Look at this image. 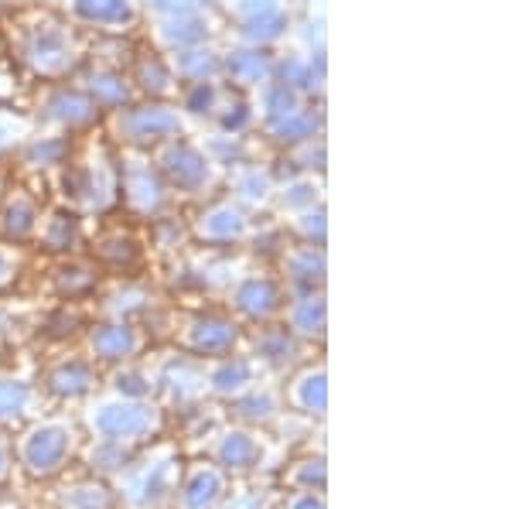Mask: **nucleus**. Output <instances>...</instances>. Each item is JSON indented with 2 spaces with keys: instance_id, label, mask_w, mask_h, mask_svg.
<instances>
[{
  "instance_id": "09e8293b",
  "label": "nucleus",
  "mask_w": 512,
  "mask_h": 509,
  "mask_svg": "<svg viewBox=\"0 0 512 509\" xmlns=\"http://www.w3.org/2000/svg\"><path fill=\"white\" fill-rule=\"evenodd\" d=\"M315 202H318V195H315V182H311V178H304V182H291L284 192H280V209H287V212L311 209Z\"/></svg>"
},
{
  "instance_id": "9d476101",
  "label": "nucleus",
  "mask_w": 512,
  "mask_h": 509,
  "mask_svg": "<svg viewBox=\"0 0 512 509\" xmlns=\"http://www.w3.org/2000/svg\"><path fill=\"white\" fill-rule=\"evenodd\" d=\"M113 127H117V137L127 147L151 151V147L171 141V137H185V113L168 100L127 103L113 110Z\"/></svg>"
},
{
  "instance_id": "37998d69",
  "label": "nucleus",
  "mask_w": 512,
  "mask_h": 509,
  "mask_svg": "<svg viewBox=\"0 0 512 509\" xmlns=\"http://www.w3.org/2000/svg\"><path fill=\"white\" fill-rule=\"evenodd\" d=\"M24 270H28V250H24L21 243L0 240V298L18 287Z\"/></svg>"
},
{
  "instance_id": "c756f323",
  "label": "nucleus",
  "mask_w": 512,
  "mask_h": 509,
  "mask_svg": "<svg viewBox=\"0 0 512 509\" xmlns=\"http://www.w3.org/2000/svg\"><path fill=\"white\" fill-rule=\"evenodd\" d=\"M130 86L147 93L151 100H171V96H178V76L171 69V59H164L161 52H144L134 62Z\"/></svg>"
},
{
  "instance_id": "e433bc0d",
  "label": "nucleus",
  "mask_w": 512,
  "mask_h": 509,
  "mask_svg": "<svg viewBox=\"0 0 512 509\" xmlns=\"http://www.w3.org/2000/svg\"><path fill=\"white\" fill-rule=\"evenodd\" d=\"M171 69H175L178 79L185 82H216L222 76V55L216 48H205V45H192V48H181V52H171Z\"/></svg>"
},
{
  "instance_id": "5701e85b",
  "label": "nucleus",
  "mask_w": 512,
  "mask_h": 509,
  "mask_svg": "<svg viewBox=\"0 0 512 509\" xmlns=\"http://www.w3.org/2000/svg\"><path fill=\"white\" fill-rule=\"evenodd\" d=\"M277 277L287 291H325V246L294 243L277 253Z\"/></svg>"
},
{
  "instance_id": "f03ea898",
  "label": "nucleus",
  "mask_w": 512,
  "mask_h": 509,
  "mask_svg": "<svg viewBox=\"0 0 512 509\" xmlns=\"http://www.w3.org/2000/svg\"><path fill=\"white\" fill-rule=\"evenodd\" d=\"M185 465V451L171 438H154L140 445L120 472L110 475L120 509H171Z\"/></svg>"
},
{
  "instance_id": "5fc2aeb1",
  "label": "nucleus",
  "mask_w": 512,
  "mask_h": 509,
  "mask_svg": "<svg viewBox=\"0 0 512 509\" xmlns=\"http://www.w3.org/2000/svg\"><path fill=\"white\" fill-rule=\"evenodd\" d=\"M14 93H18V82H14L11 72H0V103H7Z\"/></svg>"
},
{
  "instance_id": "f704fd0d",
  "label": "nucleus",
  "mask_w": 512,
  "mask_h": 509,
  "mask_svg": "<svg viewBox=\"0 0 512 509\" xmlns=\"http://www.w3.org/2000/svg\"><path fill=\"white\" fill-rule=\"evenodd\" d=\"M209 38V21L205 14H171L158 24V41L164 52H181V48H192L202 45Z\"/></svg>"
},
{
  "instance_id": "6ab92c4d",
  "label": "nucleus",
  "mask_w": 512,
  "mask_h": 509,
  "mask_svg": "<svg viewBox=\"0 0 512 509\" xmlns=\"http://www.w3.org/2000/svg\"><path fill=\"white\" fill-rule=\"evenodd\" d=\"M38 120H48L62 130H86L99 123L103 110L96 106L93 96L82 86H62V82H48L45 93L38 96Z\"/></svg>"
},
{
  "instance_id": "bb28decb",
  "label": "nucleus",
  "mask_w": 512,
  "mask_h": 509,
  "mask_svg": "<svg viewBox=\"0 0 512 509\" xmlns=\"http://www.w3.org/2000/svg\"><path fill=\"white\" fill-rule=\"evenodd\" d=\"M76 24L99 31H130L137 24L134 0H69Z\"/></svg>"
},
{
  "instance_id": "c85d7f7f",
  "label": "nucleus",
  "mask_w": 512,
  "mask_h": 509,
  "mask_svg": "<svg viewBox=\"0 0 512 509\" xmlns=\"http://www.w3.org/2000/svg\"><path fill=\"white\" fill-rule=\"evenodd\" d=\"M222 76H229L236 89L263 86V82H270V76H274V59H270L267 48L243 45L222 59Z\"/></svg>"
},
{
  "instance_id": "79ce46f5",
  "label": "nucleus",
  "mask_w": 512,
  "mask_h": 509,
  "mask_svg": "<svg viewBox=\"0 0 512 509\" xmlns=\"http://www.w3.org/2000/svg\"><path fill=\"white\" fill-rule=\"evenodd\" d=\"M222 103V93L216 82H185L181 93V113H195V117H212Z\"/></svg>"
},
{
  "instance_id": "1a4fd4ad",
  "label": "nucleus",
  "mask_w": 512,
  "mask_h": 509,
  "mask_svg": "<svg viewBox=\"0 0 512 509\" xmlns=\"http://www.w3.org/2000/svg\"><path fill=\"white\" fill-rule=\"evenodd\" d=\"M120 202L127 205L130 216L137 219H164L171 209V188L154 168L151 151L127 147L120 154Z\"/></svg>"
},
{
  "instance_id": "3c124183",
  "label": "nucleus",
  "mask_w": 512,
  "mask_h": 509,
  "mask_svg": "<svg viewBox=\"0 0 512 509\" xmlns=\"http://www.w3.org/2000/svg\"><path fill=\"white\" fill-rule=\"evenodd\" d=\"M14 469H18V462H14V434L0 431V489L11 486Z\"/></svg>"
},
{
  "instance_id": "72a5a7b5",
  "label": "nucleus",
  "mask_w": 512,
  "mask_h": 509,
  "mask_svg": "<svg viewBox=\"0 0 512 509\" xmlns=\"http://www.w3.org/2000/svg\"><path fill=\"white\" fill-rule=\"evenodd\" d=\"M280 496H284V489L277 482L263 479V475H256V479H233V486H229L216 509H277Z\"/></svg>"
},
{
  "instance_id": "c9c22d12",
  "label": "nucleus",
  "mask_w": 512,
  "mask_h": 509,
  "mask_svg": "<svg viewBox=\"0 0 512 509\" xmlns=\"http://www.w3.org/2000/svg\"><path fill=\"white\" fill-rule=\"evenodd\" d=\"M103 387L120 397H134V400H158V387H154V373L144 359L134 363L113 366L110 376H103Z\"/></svg>"
},
{
  "instance_id": "ddd939ff",
  "label": "nucleus",
  "mask_w": 512,
  "mask_h": 509,
  "mask_svg": "<svg viewBox=\"0 0 512 509\" xmlns=\"http://www.w3.org/2000/svg\"><path fill=\"white\" fill-rule=\"evenodd\" d=\"M168 359L161 363H151L154 373V387H158V400L164 407L175 404V407H198L202 400H209V387H205V359L188 356L181 349L164 352Z\"/></svg>"
},
{
  "instance_id": "864d4df0",
  "label": "nucleus",
  "mask_w": 512,
  "mask_h": 509,
  "mask_svg": "<svg viewBox=\"0 0 512 509\" xmlns=\"http://www.w3.org/2000/svg\"><path fill=\"white\" fill-rule=\"evenodd\" d=\"M11 328H14L11 311L0 305V352H4V349H7V342H11Z\"/></svg>"
},
{
  "instance_id": "2f4dec72",
  "label": "nucleus",
  "mask_w": 512,
  "mask_h": 509,
  "mask_svg": "<svg viewBox=\"0 0 512 509\" xmlns=\"http://www.w3.org/2000/svg\"><path fill=\"white\" fill-rule=\"evenodd\" d=\"M82 89L93 96L99 110H110V113L127 106L137 93V89L130 86V76H123L120 69H110V65H99L96 72L82 76Z\"/></svg>"
},
{
  "instance_id": "4468645a",
  "label": "nucleus",
  "mask_w": 512,
  "mask_h": 509,
  "mask_svg": "<svg viewBox=\"0 0 512 509\" xmlns=\"http://www.w3.org/2000/svg\"><path fill=\"white\" fill-rule=\"evenodd\" d=\"M280 393H284V407L291 410L294 417H304L311 424H325L328 414V369L325 359H304L291 369L284 383H280Z\"/></svg>"
},
{
  "instance_id": "dca6fc26",
  "label": "nucleus",
  "mask_w": 512,
  "mask_h": 509,
  "mask_svg": "<svg viewBox=\"0 0 512 509\" xmlns=\"http://www.w3.org/2000/svg\"><path fill=\"white\" fill-rule=\"evenodd\" d=\"M188 233H192L202 246L222 250V246H239V243L250 240L253 223L236 199H212L209 205L198 209V216L192 219V229H188Z\"/></svg>"
},
{
  "instance_id": "a19ab883",
  "label": "nucleus",
  "mask_w": 512,
  "mask_h": 509,
  "mask_svg": "<svg viewBox=\"0 0 512 509\" xmlns=\"http://www.w3.org/2000/svg\"><path fill=\"white\" fill-rule=\"evenodd\" d=\"M277 82H284L287 89H294L297 96L308 93L311 82H315V65L308 59H301V55H287V59H274V76Z\"/></svg>"
},
{
  "instance_id": "9b49d317",
  "label": "nucleus",
  "mask_w": 512,
  "mask_h": 509,
  "mask_svg": "<svg viewBox=\"0 0 512 509\" xmlns=\"http://www.w3.org/2000/svg\"><path fill=\"white\" fill-rule=\"evenodd\" d=\"M147 342L151 335L144 332V325L130 322V318H96L82 332V352L96 366H123L144 359Z\"/></svg>"
},
{
  "instance_id": "f257e3e1",
  "label": "nucleus",
  "mask_w": 512,
  "mask_h": 509,
  "mask_svg": "<svg viewBox=\"0 0 512 509\" xmlns=\"http://www.w3.org/2000/svg\"><path fill=\"white\" fill-rule=\"evenodd\" d=\"M11 28V38L4 35L7 52L18 55V62L31 76L62 82L79 69L82 52H86L79 38V24L65 21L52 11H31L11 21Z\"/></svg>"
},
{
  "instance_id": "393cba45",
  "label": "nucleus",
  "mask_w": 512,
  "mask_h": 509,
  "mask_svg": "<svg viewBox=\"0 0 512 509\" xmlns=\"http://www.w3.org/2000/svg\"><path fill=\"white\" fill-rule=\"evenodd\" d=\"M260 332L256 335H246V352H253L267 373H291L297 363H304V342H297L291 332H287L280 322H270V325H256Z\"/></svg>"
},
{
  "instance_id": "423d86ee",
  "label": "nucleus",
  "mask_w": 512,
  "mask_h": 509,
  "mask_svg": "<svg viewBox=\"0 0 512 509\" xmlns=\"http://www.w3.org/2000/svg\"><path fill=\"white\" fill-rule=\"evenodd\" d=\"M65 202L79 216L106 212L120 202V161L106 147H93L86 158L72 161L62 175Z\"/></svg>"
},
{
  "instance_id": "473e14b6",
  "label": "nucleus",
  "mask_w": 512,
  "mask_h": 509,
  "mask_svg": "<svg viewBox=\"0 0 512 509\" xmlns=\"http://www.w3.org/2000/svg\"><path fill=\"white\" fill-rule=\"evenodd\" d=\"M280 489H315L325 492L328 489V458L325 451H304V455L284 462V469L277 475Z\"/></svg>"
},
{
  "instance_id": "0eeeda50",
  "label": "nucleus",
  "mask_w": 512,
  "mask_h": 509,
  "mask_svg": "<svg viewBox=\"0 0 512 509\" xmlns=\"http://www.w3.org/2000/svg\"><path fill=\"white\" fill-rule=\"evenodd\" d=\"M175 349L198 359H219L246 346V325L229 311H192L175 318Z\"/></svg>"
},
{
  "instance_id": "2eb2a0df",
  "label": "nucleus",
  "mask_w": 512,
  "mask_h": 509,
  "mask_svg": "<svg viewBox=\"0 0 512 509\" xmlns=\"http://www.w3.org/2000/svg\"><path fill=\"white\" fill-rule=\"evenodd\" d=\"M38 387L48 400H62V404H72V400H86L103 387V373L86 352L79 356H62L55 363H48L38 376Z\"/></svg>"
},
{
  "instance_id": "4be33fe9",
  "label": "nucleus",
  "mask_w": 512,
  "mask_h": 509,
  "mask_svg": "<svg viewBox=\"0 0 512 509\" xmlns=\"http://www.w3.org/2000/svg\"><path fill=\"white\" fill-rule=\"evenodd\" d=\"M284 393H280V383L274 376L260 380L256 387L246 393H239L236 400H229V421L246 424V428H277V421L284 417Z\"/></svg>"
},
{
  "instance_id": "f3484780",
  "label": "nucleus",
  "mask_w": 512,
  "mask_h": 509,
  "mask_svg": "<svg viewBox=\"0 0 512 509\" xmlns=\"http://www.w3.org/2000/svg\"><path fill=\"white\" fill-rule=\"evenodd\" d=\"M267 366L253 356V352L239 349V352H229V356H219V359H205V387H209V400H236L239 393H246L250 387H256L260 380H267Z\"/></svg>"
},
{
  "instance_id": "b1692460",
  "label": "nucleus",
  "mask_w": 512,
  "mask_h": 509,
  "mask_svg": "<svg viewBox=\"0 0 512 509\" xmlns=\"http://www.w3.org/2000/svg\"><path fill=\"white\" fill-rule=\"evenodd\" d=\"M52 506L55 509H120L117 489L110 486V479L93 472L82 475H59L52 486Z\"/></svg>"
},
{
  "instance_id": "20e7f679",
  "label": "nucleus",
  "mask_w": 512,
  "mask_h": 509,
  "mask_svg": "<svg viewBox=\"0 0 512 509\" xmlns=\"http://www.w3.org/2000/svg\"><path fill=\"white\" fill-rule=\"evenodd\" d=\"M86 441L79 417L69 414H41L18 428L14 438V462L31 482H55L76 465L79 448Z\"/></svg>"
},
{
  "instance_id": "ea45409f",
  "label": "nucleus",
  "mask_w": 512,
  "mask_h": 509,
  "mask_svg": "<svg viewBox=\"0 0 512 509\" xmlns=\"http://www.w3.org/2000/svg\"><path fill=\"white\" fill-rule=\"evenodd\" d=\"M315 130H318V117L308 110V106H297V110L287 113V117L267 123L270 141H277L284 147H297V144L315 141Z\"/></svg>"
},
{
  "instance_id": "39448f33",
  "label": "nucleus",
  "mask_w": 512,
  "mask_h": 509,
  "mask_svg": "<svg viewBox=\"0 0 512 509\" xmlns=\"http://www.w3.org/2000/svg\"><path fill=\"white\" fill-rule=\"evenodd\" d=\"M287 445L274 438L263 428H246V424H219L205 434L202 455L209 462H216L229 479H256V475H267L270 469L284 465Z\"/></svg>"
},
{
  "instance_id": "c03bdc74",
  "label": "nucleus",
  "mask_w": 512,
  "mask_h": 509,
  "mask_svg": "<svg viewBox=\"0 0 512 509\" xmlns=\"http://www.w3.org/2000/svg\"><path fill=\"white\" fill-rule=\"evenodd\" d=\"M236 195L233 199L239 205H246V202H267L270 195H274V182H270V175L267 171H260V168H243L236 175Z\"/></svg>"
},
{
  "instance_id": "603ef678",
  "label": "nucleus",
  "mask_w": 512,
  "mask_h": 509,
  "mask_svg": "<svg viewBox=\"0 0 512 509\" xmlns=\"http://www.w3.org/2000/svg\"><path fill=\"white\" fill-rule=\"evenodd\" d=\"M154 7L171 18V14H198L202 11V0H154Z\"/></svg>"
},
{
  "instance_id": "a211bd4d",
  "label": "nucleus",
  "mask_w": 512,
  "mask_h": 509,
  "mask_svg": "<svg viewBox=\"0 0 512 509\" xmlns=\"http://www.w3.org/2000/svg\"><path fill=\"white\" fill-rule=\"evenodd\" d=\"M229 486H233V479L216 462H209L205 455L185 458L171 509H216Z\"/></svg>"
},
{
  "instance_id": "cd10ccee",
  "label": "nucleus",
  "mask_w": 512,
  "mask_h": 509,
  "mask_svg": "<svg viewBox=\"0 0 512 509\" xmlns=\"http://www.w3.org/2000/svg\"><path fill=\"white\" fill-rule=\"evenodd\" d=\"M35 243L45 253H65L69 257L72 250H79L82 243V216L69 205L52 212H41V223L35 229Z\"/></svg>"
},
{
  "instance_id": "49530a36",
  "label": "nucleus",
  "mask_w": 512,
  "mask_h": 509,
  "mask_svg": "<svg viewBox=\"0 0 512 509\" xmlns=\"http://www.w3.org/2000/svg\"><path fill=\"white\" fill-rule=\"evenodd\" d=\"M291 229L297 233L301 243H315V246H325V209H301V212H291Z\"/></svg>"
},
{
  "instance_id": "a18cd8bd",
  "label": "nucleus",
  "mask_w": 512,
  "mask_h": 509,
  "mask_svg": "<svg viewBox=\"0 0 512 509\" xmlns=\"http://www.w3.org/2000/svg\"><path fill=\"white\" fill-rule=\"evenodd\" d=\"M297 106H301V96H297L294 89H287L284 82H277V79L263 82V113H267V123L287 117Z\"/></svg>"
},
{
  "instance_id": "412c9836",
  "label": "nucleus",
  "mask_w": 512,
  "mask_h": 509,
  "mask_svg": "<svg viewBox=\"0 0 512 509\" xmlns=\"http://www.w3.org/2000/svg\"><path fill=\"white\" fill-rule=\"evenodd\" d=\"M280 325L304 346H321L328 328L325 291H294L287 294V305L280 311Z\"/></svg>"
},
{
  "instance_id": "f8f14e48",
  "label": "nucleus",
  "mask_w": 512,
  "mask_h": 509,
  "mask_svg": "<svg viewBox=\"0 0 512 509\" xmlns=\"http://www.w3.org/2000/svg\"><path fill=\"white\" fill-rule=\"evenodd\" d=\"M287 287L277 274H267V270H256V274H246L229 287V315L239 318L243 325H270L280 322V311L287 305Z\"/></svg>"
},
{
  "instance_id": "58836bf2",
  "label": "nucleus",
  "mask_w": 512,
  "mask_h": 509,
  "mask_svg": "<svg viewBox=\"0 0 512 509\" xmlns=\"http://www.w3.org/2000/svg\"><path fill=\"white\" fill-rule=\"evenodd\" d=\"M35 127H38L35 113H24V110H14V106L0 103V161H4L7 154H18L21 147L35 137Z\"/></svg>"
},
{
  "instance_id": "7c9ffc66",
  "label": "nucleus",
  "mask_w": 512,
  "mask_h": 509,
  "mask_svg": "<svg viewBox=\"0 0 512 509\" xmlns=\"http://www.w3.org/2000/svg\"><path fill=\"white\" fill-rule=\"evenodd\" d=\"M99 284V264L96 260H62V264L52 267V291L59 294L62 301L76 305V301L89 298Z\"/></svg>"
},
{
  "instance_id": "a878e982",
  "label": "nucleus",
  "mask_w": 512,
  "mask_h": 509,
  "mask_svg": "<svg viewBox=\"0 0 512 509\" xmlns=\"http://www.w3.org/2000/svg\"><path fill=\"white\" fill-rule=\"evenodd\" d=\"M38 223H41V202L28 188H11V195L0 205V240L28 246L35 240Z\"/></svg>"
},
{
  "instance_id": "de8ad7c7",
  "label": "nucleus",
  "mask_w": 512,
  "mask_h": 509,
  "mask_svg": "<svg viewBox=\"0 0 512 509\" xmlns=\"http://www.w3.org/2000/svg\"><path fill=\"white\" fill-rule=\"evenodd\" d=\"M284 0H233L229 14L236 18V24L256 21V18H274V14H284Z\"/></svg>"
},
{
  "instance_id": "6e6d98bb",
  "label": "nucleus",
  "mask_w": 512,
  "mask_h": 509,
  "mask_svg": "<svg viewBox=\"0 0 512 509\" xmlns=\"http://www.w3.org/2000/svg\"><path fill=\"white\" fill-rule=\"evenodd\" d=\"M7 55V41H4V31H0V59Z\"/></svg>"
},
{
  "instance_id": "4c0bfd02",
  "label": "nucleus",
  "mask_w": 512,
  "mask_h": 509,
  "mask_svg": "<svg viewBox=\"0 0 512 509\" xmlns=\"http://www.w3.org/2000/svg\"><path fill=\"white\" fill-rule=\"evenodd\" d=\"M140 257H144L140 243L130 233H123V229H113V233L99 236V240L93 243V260H96L99 267L134 270L140 264Z\"/></svg>"
},
{
  "instance_id": "aec40b11",
  "label": "nucleus",
  "mask_w": 512,
  "mask_h": 509,
  "mask_svg": "<svg viewBox=\"0 0 512 509\" xmlns=\"http://www.w3.org/2000/svg\"><path fill=\"white\" fill-rule=\"evenodd\" d=\"M45 410H52V400L41 393L35 376L0 369V431H18Z\"/></svg>"
},
{
  "instance_id": "6e6552de",
  "label": "nucleus",
  "mask_w": 512,
  "mask_h": 509,
  "mask_svg": "<svg viewBox=\"0 0 512 509\" xmlns=\"http://www.w3.org/2000/svg\"><path fill=\"white\" fill-rule=\"evenodd\" d=\"M151 161L171 192L209 195L219 185V161L209 158L202 147L185 141V137H171V141L151 147Z\"/></svg>"
},
{
  "instance_id": "7ed1b4c3",
  "label": "nucleus",
  "mask_w": 512,
  "mask_h": 509,
  "mask_svg": "<svg viewBox=\"0 0 512 509\" xmlns=\"http://www.w3.org/2000/svg\"><path fill=\"white\" fill-rule=\"evenodd\" d=\"M79 424L86 431V438L140 448L164 434V428H168V407L161 400H134L110 390H96L93 397L82 400Z\"/></svg>"
},
{
  "instance_id": "8fccbe9b",
  "label": "nucleus",
  "mask_w": 512,
  "mask_h": 509,
  "mask_svg": "<svg viewBox=\"0 0 512 509\" xmlns=\"http://www.w3.org/2000/svg\"><path fill=\"white\" fill-rule=\"evenodd\" d=\"M277 509H328V499L315 489H284Z\"/></svg>"
}]
</instances>
